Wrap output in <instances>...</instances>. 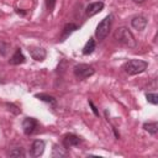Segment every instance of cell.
Returning a JSON list of instances; mask_svg holds the SVG:
<instances>
[{"label": "cell", "instance_id": "cell-1", "mask_svg": "<svg viewBox=\"0 0 158 158\" xmlns=\"http://www.w3.org/2000/svg\"><path fill=\"white\" fill-rule=\"evenodd\" d=\"M148 67V63L146 60H142V59H130L127 60L123 65H122V69L130 74V75H136V74H139L142 72H144Z\"/></svg>", "mask_w": 158, "mask_h": 158}, {"label": "cell", "instance_id": "cell-14", "mask_svg": "<svg viewBox=\"0 0 158 158\" xmlns=\"http://www.w3.org/2000/svg\"><path fill=\"white\" fill-rule=\"evenodd\" d=\"M36 98L42 100V101H46V102H48V104H51L53 106H56V104H57L56 98L52 96V95H48V94H36Z\"/></svg>", "mask_w": 158, "mask_h": 158}, {"label": "cell", "instance_id": "cell-2", "mask_svg": "<svg viewBox=\"0 0 158 158\" xmlns=\"http://www.w3.org/2000/svg\"><path fill=\"white\" fill-rule=\"evenodd\" d=\"M115 40H117L120 43H122L123 46L127 47H135L136 46V40L133 37V35L131 33V31H128V28L126 27H118L115 33H114Z\"/></svg>", "mask_w": 158, "mask_h": 158}, {"label": "cell", "instance_id": "cell-9", "mask_svg": "<svg viewBox=\"0 0 158 158\" xmlns=\"http://www.w3.org/2000/svg\"><path fill=\"white\" fill-rule=\"evenodd\" d=\"M28 52H30L31 57H32L35 60H37V62L44 60V58H46V56H47L46 49H43V48H41V47H31V48L28 49Z\"/></svg>", "mask_w": 158, "mask_h": 158}, {"label": "cell", "instance_id": "cell-20", "mask_svg": "<svg viewBox=\"0 0 158 158\" xmlns=\"http://www.w3.org/2000/svg\"><path fill=\"white\" fill-rule=\"evenodd\" d=\"M56 2H57V0H46V7H47V10H48L49 12L54 9Z\"/></svg>", "mask_w": 158, "mask_h": 158}, {"label": "cell", "instance_id": "cell-11", "mask_svg": "<svg viewBox=\"0 0 158 158\" xmlns=\"http://www.w3.org/2000/svg\"><path fill=\"white\" fill-rule=\"evenodd\" d=\"M25 60H26L25 56L22 54L21 49H20V48H17V49L15 51V53L11 56V58L9 59V63H10V64H12V65H19V64L25 63Z\"/></svg>", "mask_w": 158, "mask_h": 158}, {"label": "cell", "instance_id": "cell-8", "mask_svg": "<svg viewBox=\"0 0 158 158\" xmlns=\"http://www.w3.org/2000/svg\"><path fill=\"white\" fill-rule=\"evenodd\" d=\"M44 147H46L44 141H42V139L33 141V143L31 146V156H33V157L42 156L43 154V151H44Z\"/></svg>", "mask_w": 158, "mask_h": 158}, {"label": "cell", "instance_id": "cell-12", "mask_svg": "<svg viewBox=\"0 0 158 158\" xmlns=\"http://www.w3.org/2000/svg\"><path fill=\"white\" fill-rule=\"evenodd\" d=\"M78 28V26L75 23H67L63 28V32H62V36H60V41H65V38L68 36H70L75 30Z\"/></svg>", "mask_w": 158, "mask_h": 158}, {"label": "cell", "instance_id": "cell-10", "mask_svg": "<svg viewBox=\"0 0 158 158\" xmlns=\"http://www.w3.org/2000/svg\"><path fill=\"white\" fill-rule=\"evenodd\" d=\"M131 25L133 28L138 30V31H142L146 28L147 26V19L142 15H138V16H135L132 20H131Z\"/></svg>", "mask_w": 158, "mask_h": 158}, {"label": "cell", "instance_id": "cell-15", "mask_svg": "<svg viewBox=\"0 0 158 158\" xmlns=\"http://www.w3.org/2000/svg\"><path fill=\"white\" fill-rule=\"evenodd\" d=\"M143 128L147 132H149L151 135H156L158 132V123L157 122H146L143 125Z\"/></svg>", "mask_w": 158, "mask_h": 158}, {"label": "cell", "instance_id": "cell-21", "mask_svg": "<svg viewBox=\"0 0 158 158\" xmlns=\"http://www.w3.org/2000/svg\"><path fill=\"white\" fill-rule=\"evenodd\" d=\"M6 106H7V107H9V110H11L14 114H19V112H20V110H19L14 104H6Z\"/></svg>", "mask_w": 158, "mask_h": 158}, {"label": "cell", "instance_id": "cell-17", "mask_svg": "<svg viewBox=\"0 0 158 158\" xmlns=\"http://www.w3.org/2000/svg\"><path fill=\"white\" fill-rule=\"evenodd\" d=\"M146 98H147V101L148 102H151L153 105H157L158 104V95L156 93H148L146 95Z\"/></svg>", "mask_w": 158, "mask_h": 158}, {"label": "cell", "instance_id": "cell-5", "mask_svg": "<svg viewBox=\"0 0 158 158\" xmlns=\"http://www.w3.org/2000/svg\"><path fill=\"white\" fill-rule=\"evenodd\" d=\"M37 120L33 118V117H26L23 121H22V130L25 132V135H32L36 128H37Z\"/></svg>", "mask_w": 158, "mask_h": 158}, {"label": "cell", "instance_id": "cell-22", "mask_svg": "<svg viewBox=\"0 0 158 158\" xmlns=\"http://www.w3.org/2000/svg\"><path fill=\"white\" fill-rule=\"evenodd\" d=\"M89 105L91 106V110H93V112H94L96 116H99V111H98V109L95 107V105L93 104V101H89Z\"/></svg>", "mask_w": 158, "mask_h": 158}, {"label": "cell", "instance_id": "cell-16", "mask_svg": "<svg viewBox=\"0 0 158 158\" xmlns=\"http://www.w3.org/2000/svg\"><path fill=\"white\" fill-rule=\"evenodd\" d=\"M26 156V153H25V151H23V148H21V147H17V148H14V149H11L10 152H9V157H16V158H23Z\"/></svg>", "mask_w": 158, "mask_h": 158}, {"label": "cell", "instance_id": "cell-13", "mask_svg": "<svg viewBox=\"0 0 158 158\" xmlns=\"http://www.w3.org/2000/svg\"><path fill=\"white\" fill-rule=\"evenodd\" d=\"M95 47H96L95 40H94V38H89V41L85 43V46H84V48H83V54H84V56L91 54V53L94 52Z\"/></svg>", "mask_w": 158, "mask_h": 158}, {"label": "cell", "instance_id": "cell-18", "mask_svg": "<svg viewBox=\"0 0 158 158\" xmlns=\"http://www.w3.org/2000/svg\"><path fill=\"white\" fill-rule=\"evenodd\" d=\"M52 156L53 157H65L67 156V152H64L63 148H58V146H54L53 152H52Z\"/></svg>", "mask_w": 158, "mask_h": 158}, {"label": "cell", "instance_id": "cell-4", "mask_svg": "<svg viewBox=\"0 0 158 158\" xmlns=\"http://www.w3.org/2000/svg\"><path fill=\"white\" fill-rule=\"evenodd\" d=\"M95 73V69L89 64H78L74 67V75L79 80H84L91 77Z\"/></svg>", "mask_w": 158, "mask_h": 158}, {"label": "cell", "instance_id": "cell-19", "mask_svg": "<svg viewBox=\"0 0 158 158\" xmlns=\"http://www.w3.org/2000/svg\"><path fill=\"white\" fill-rule=\"evenodd\" d=\"M9 48H10V44H9L7 42L0 41V53H1V56H6Z\"/></svg>", "mask_w": 158, "mask_h": 158}, {"label": "cell", "instance_id": "cell-23", "mask_svg": "<svg viewBox=\"0 0 158 158\" xmlns=\"http://www.w3.org/2000/svg\"><path fill=\"white\" fill-rule=\"evenodd\" d=\"M133 2H136V4H142V2H144L146 0H132Z\"/></svg>", "mask_w": 158, "mask_h": 158}, {"label": "cell", "instance_id": "cell-7", "mask_svg": "<svg viewBox=\"0 0 158 158\" xmlns=\"http://www.w3.org/2000/svg\"><path fill=\"white\" fill-rule=\"evenodd\" d=\"M102 9H104V2H101V1L91 2V4H89V5L86 6V9H85V15H86L88 17H91V16L99 14Z\"/></svg>", "mask_w": 158, "mask_h": 158}, {"label": "cell", "instance_id": "cell-3", "mask_svg": "<svg viewBox=\"0 0 158 158\" xmlns=\"http://www.w3.org/2000/svg\"><path fill=\"white\" fill-rule=\"evenodd\" d=\"M111 22H112V15H107L105 19H102L99 25L96 26L95 30V36L99 41H102L106 38V36L109 35V31L111 28Z\"/></svg>", "mask_w": 158, "mask_h": 158}, {"label": "cell", "instance_id": "cell-6", "mask_svg": "<svg viewBox=\"0 0 158 158\" xmlns=\"http://www.w3.org/2000/svg\"><path fill=\"white\" fill-rule=\"evenodd\" d=\"M81 142V138L80 137H78L77 135H74V133H68V135H65L64 137H63V147L65 148V149H68V148H70V147H74V146H78L79 143Z\"/></svg>", "mask_w": 158, "mask_h": 158}]
</instances>
